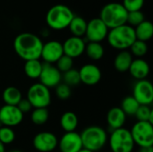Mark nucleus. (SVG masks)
Wrapping results in <instances>:
<instances>
[{
	"mask_svg": "<svg viewBox=\"0 0 153 152\" xmlns=\"http://www.w3.org/2000/svg\"><path fill=\"white\" fill-rule=\"evenodd\" d=\"M56 67L59 70V72L61 73H64L69 70H71L73 68V65H74V59L64 55L62 56L58 61L56 63Z\"/></svg>",
	"mask_w": 153,
	"mask_h": 152,
	"instance_id": "obj_34",
	"label": "nucleus"
},
{
	"mask_svg": "<svg viewBox=\"0 0 153 152\" xmlns=\"http://www.w3.org/2000/svg\"><path fill=\"white\" fill-rule=\"evenodd\" d=\"M136 39L147 42L153 36V24L150 21H143L134 28Z\"/></svg>",
	"mask_w": 153,
	"mask_h": 152,
	"instance_id": "obj_22",
	"label": "nucleus"
},
{
	"mask_svg": "<svg viewBox=\"0 0 153 152\" xmlns=\"http://www.w3.org/2000/svg\"><path fill=\"white\" fill-rule=\"evenodd\" d=\"M134 116L137 121L140 122H149L153 125V110L151 106L140 105Z\"/></svg>",
	"mask_w": 153,
	"mask_h": 152,
	"instance_id": "obj_29",
	"label": "nucleus"
},
{
	"mask_svg": "<svg viewBox=\"0 0 153 152\" xmlns=\"http://www.w3.org/2000/svg\"><path fill=\"white\" fill-rule=\"evenodd\" d=\"M0 152H5V146L2 142H0Z\"/></svg>",
	"mask_w": 153,
	"mask_h": 152,
	"instance_id": "obj_39",
	"label": "nucleus"
},
{
	"mask_svg": "<svg viewBox=\"0 0 153 152\" xmlns=\"http://www.w3.org/2000/svg\"><path fill=\"white\" fill-rule=\"evenodd\" d=\"M64 56L63 45L57 40H50L46 43H43L40 58L43 60V63L47 64H56L58 59Z\"/></svg>",
	"mask_w": 153,
	"mask_h": 152,
	"instance_id": "obj_13",
	"label": "nucleus"
},
{
	"mask_svg": "<svg viewBox=\"0 0 153 152\" xmlns=\"http://www.w3.org/2000/svg\"><path fill=\"white\" fill-rule=\"evenodd\" d=\"M108 30V28L99 17L93 18L87 22V28L84 36L89 42L101 43V41L107 39Z\"/></svg>",
	"mask_w": 153,
	"mask_h": 152,
	"instance_id": "obj_9",
	"label": "nucleus"
},
{
	"mask_svg": "<svg viewBox=\"0 0 153 152\" xmlns=\"http://www.w3.org/2000/svg\"><path fill=\"white\" fill-rule=\"evenodd\" d=\"M34 108H47L51 103L50 90L40 82L33 83L27 91V98Z\"/></svg>",
	"mask_w": 153,
	"mask_h": 152,
	"instance_id": "obj_7",
	"label": "nucleus"
},
{
	"mask_svg": "<svg viewBox=\"0 0 153 152\" xmlns=\"http://www.w3.org/2000/svg\"><path fill=\"white\" fill-rule=\"evenodd\" d=\"M147 52H148L147 42L142 40L136 39L130 47V53L132 54V56H134L137 58H141L147 54Z\"/></svg>",
	"mask_w": 153,
	"mask_h": 152,
	"instance_id": "obj_31",
	"label": "nucleus"
},
{
	"mask_svg": "<svg viewBox=\"0 0 153 152\" xmlns=\"http://www.w3.org/2000/svg\"><path fill=\"white\" fill-rule=\"evenodd\" d=\"M107 39L108 44L119 51L127 50L136 40L134 28L124 24L108 30Z\"/></svg>",
	"mask_w": 153,
	"mask_h": 152,
	"instance_id": "obj_3",
	"label": "nucleus"
},
{
	"mask_svg": "<svg viewBox=\"0 0 153 152\" xmlns=\"http://www.w3.org/2000/svg\"><path fill=\"white\" fill-rule=\"evenodd\" d=\"M135 145L140 148L153 147V125L149 122L137 121L130 130Z\"/></svg>",
	"mask_w": 153,
	"mask_h": 152,
	"instance_id": "obj_8",
	"label": "nucleus"
},
{
	"mask_svg": "<svg viewBox=\"0 0 153 152\" xmlns=\"http://www.w3.org/2000/svg\"><path fill=\"white\" fill-rule=\"evenodd\" d=\"M55 89H56V95L59 99L65 100L71 97V94H72L71 87H69L65 83L61 82Z\"/></svg>",
	"mask_w": 153,
	"mask_h": 152,
	"instance_id": "obj_35",
	"label": "nucleus"
},
{
	"mask_svg": "<svg viewBox=\"0 0 153 152\" xmlns=\"http://www.w3.org/2000/svg\"><path fill=\"white\" fill-rule=\"evenodd\" d=\"M122 4L128 13L141 11L144 4V0H123Z\"/></svg>",
	"mask_w": 153,
	"mask_h": 152,
	"instance_id": "obj_36",
	"label": "nucleus"
},
{
	"mask_svg": "<svg viewBox=\"0 0 153 152\" xmlns=\"http://www.w3.org/2000/svg\"><path fill=\"white\" fill-rule=\"evenodd\" d=\"M134 60V57L130 51L122 50L115 56L114 59V67L119 73L128 72L129 67Z\"/></svg>",
	"mask_w": 153,
	"mask_h": 152,
	"instance_id": "obj_20",
	"label": "nucleus"
},
{
	"mask_svg": "<svg viewBox=\"0 0 153 152\" xmlns=\"http://www.w3.org/2000/svg\"><path fill=\"white\" fill-rule=\"evenodd\" d=\"M15 139V133L11 127L0 126V142L4 146L11 144Z\"/></svg>",
	"mask_w": 153,
	"mask_h": 152,
	"instance_id": "obj_32",
	"label": "nucleus"
},
{
	"mask_svg": "<svg viewBox=\"0 0 153 152\" xmlns=\"http://www.w3.org/2000/svg\"><path fill=\"white\" fill-rule=\"evenodd\" d=\"M57 146L61 152H79L83 149L81 135L75 131L65 133L58 141Z\"/></svg>",
	"mask_w": 153,
	"mask_h": 152,
	"instance_id": "obj_15",
	"label": "nucleus"
},
{
	"mask_svg": "<svg viewBox=\"0 0 153 152\" xmlns=\"http://www.w3.org/2000/svg\"><path fill=\"white\" fill-rule=\"evenodd\" d=\"M43 42L34 33L22 32L13 40V49L17 56L24 61L39 59Z\"/></svg>",
	"mask_w": 153,
	"mask_h": 152,
	"instance_id": "obj_1",
	"label": "nucleus"
},
{
	"mask_svg": "<svg viewBox=\"0 0 153 152\" xmlns=\"http://www.w3.org/2000/svg\"><path fill=\"white\" fill-rule=\"evenodd\" d=\"M49 117V112L47 108H34L30 115L31 122L36 125H45Z\"/></svg>",
	"mask_w": 153,
	"mask_h": 152,
	"instance_id": "obj_28",
	"label": "nucleus"
},
{
	"mask_svg": "<svg viewBox=\"0 0 153 152\" xmlns=\"http://www.w3.org/2000/svg\"><path fill=\"white\" fill-rule=\"evenodd\" d=\"M82 148L92 152L101 151L108 143V135L102 127L91 125L84 128L80 133Z\"/></svg>",
	"mask_w": 153,
	"mask_h": 152,
	"instance_id": "obj_2",
	"label": "nucleus"
},
{
	"mask_svg": "<svg viewBox=\"0 0 153 152\" xmlns=\"http://www.w3.org/2000/svg\"><path fill=\"white\" fill-rule=\"evenodd\" d=\"M23 120V114L16 106L4 105L0 108V126L14 127Z\"/></svg>",
	"mask_w": 153,
	"mask_h": 152,
	"instance_id": "obj_11",
	"label": "nucleus"
},
{
	"mask_svg": "<svg viewBox=\"0 0 153 152\" xmlns=\"http://www.w3.org/2000/svg\"><path fill=\"white\" fill-rule=\"evenodd\" d=\"M139 106V103L133 96H127L123 99L119 108L123 110L126 116H134Z\"/></svg>",
	"mask_w": 153,
	"mask_h": 152,
	"instance_id": "obj_27",
	"label": "nucleus"
},
{
	"mask_svg": "<svg viewBox=\"0 0 153 152\" xmlns=\"http://www.w3.org/2000/svg\"><path fill=\"white\" fill-rule=\"evenodd\" d=\"M39 82L49 90L56 88L62 82V73L56 65L43 63L42 71L39 77Z\"/></svg>",
	"mask_w": 153,
	"mask_h": 152,
	"instance_id": "obj_14",
	"label": "nucleus"
},
{
	"mask_svg": "<svg viewBox=\"0 0 153 152\" xmlns=\"http://www.w3.org/2000/svg\"><path fill=\"white\" fill-rule=\"evenodd\" d=\"M62 45L64 55L74 59L81 56L84 53L86 42L82 38L71 36L66 39Z\"/></svg>",
	"mask_w": 153,
	"mask_h": 152,
	"instance_id": "obj_16",
	"label": "nucleus"
},
{
	"mask_svg": "<svg viewBox=\"0 0 153 152\" xmlns=\"http://www.w3.org/2000/svg\"><path fill=\"white\" fill-rule=\"evenodd\" d=\"M2 99L4 102V105L17 106L20 100L22 99V95L19 89L13 86H10L4 90Z\"/></svg>",
	"mask_w": 153,
	"mask_h": 152,
	"instance_id": "obj_23",
	"label": "nucleus"
},
{
	"mask_svg": "<svg viewBox=\"0 0 153 152\" xmlns=\"http://www.w3.org/2000/svg\"><path fill=\"white\" fill-rule=\"evenodd\" d=\"M126 121V116L119 107L110 108L107 114V124L111 131L124 127Z\"/></svg>",
	"mask_w": 153,
	"mask_h": 152,
	"instance_id": "obj_19",
	"label": "nucleus"
},
{
	"mask_svg": "<svg viewBox=\"0 0 153 152\" xmlns=\"http://www.w3.org/2000/svg\"><path fill=\"white\" fill-rule=\"evenodd\" d=\"M128 12L120 3H108L105 4L100 13V19L106 24L108 30L126 24Z\"/></svg>",
	"mask_w": 153,
	"mask_h": 152,
	"instance_id": "obj_5",
	"label": "nucleus"
},
{
	"mask_svg": "<svg viewBox=\"0 0 153 152\" xmlns=\"http://www.w3.org/2000/svg\"><path fill=\"white\" fill-rule=\"evenodd\" d=\"M133 97L139 105L151 106L153 102L152 83L146 79L137 81L134 85Z\"/></svg>",
	"mask_w": 153,
	"mask_h": 152,
	"instance_id": "obj_10",
	"label": "nucleus"
},
{
	"mask_svg": "<svg viewBox=\"0 0 153 152\" xmlns=\"http://www.w3.org/2000/svg\"><path fill=\"white\" fill-rule=\"evenodd\" d=\"M62 81L69 87L78 85L81 82L79 71L72 68L71 70L62 73Z\"/></svg>",
	"mask_w": 153,
	"mask_h": 152,
	"instance_id": "obj_30",
	"label": "nucleus"
},
{
	"mask_svg": "<svg viewBox=\"0 0 153 152\" xmlns=\"http://www.w3.org/2000/svg\"><path fill=\"white\" fill-rule=\"evenodd\" d=\"M79 71L81 82L88 86H93L100 82L102 73L99 66L94 64H85Z\"/></svg>",
	"mask_w": 153,
	"mask_h": 152,
	"instance_id": "obj_17",
	"label": "nucleus"
},
{
	"mask_svg": "<svg viewBox=\"0 0 153 152\" xmlns=\"http://www.w3.org/2000/svg\"><path fill=\"white\" fill-rule=\"evenodd\" d=\"M9 152H22L21 151H19V150H13V151H11Z\"/></svg>",
	"mask_w": 153,
	"mask_h": 152,
	"instance_id": "obj_41",
	"label": "nucleus"
},
{
	"mask_svg": "<svg viewBox=\"0 0 153 152\" xmlns=\"http://www.w3.org/2000/svg\"><path fill=\"white\" fill-rule=\"evenodd\" d=\"M132 152H134V151H132Z\"/></svg>",
	"mask_w": 153,
	"mask_h": 152,
	"instance_id": "obj_43",
	"label": "nucleus"
},
{
	"mask_svg": "<svg viewBox=\"0 0 153 152\" xmlns=\"http://www.w3.org/2000/svg\"><path fill=\"white\" fill-rule=\"evenodd\" d=\"M74 16V12L67 5L58 4L53 5L48 11L46 14V22L50 29L62 30L68 28Z\"/></svg>",
	"mask_w": 153,
	"mask_h": 152,
	"instance_id": "obj_4",
	"label": "nucleus"
},
{
	"mask_svg": "<svg viewBox=\"0 0 153 152\" xmlns=\"http://www.w3.org/2000/svg\"><path fill=\"white\" fill-rule=\"evenodd\" d=\"M84 53L87 55V56L93 61H99L100 60L105 54L104 47L101 43L99 42H88L85 46Z\"/></svg>",
	"mask_w": 153,
	"mask_h": 152,
	"instance_id": "obj_26",
	"label": "nucleus"
},
{
	"mask_svg": "<svg viewBox=\"0 0 153 152\" xmlns=\"http://www.w3.org/2000/svg\"><path fill=\"white\" fill-rule=\"evenodd\" d=\"M128 72L135 80H144L150 73V65L146 60L143 58H136L133 60Z\"/></svg>",
	"mask_w": 153,
	"mask_h": 152,
	"instance_id": "obj_18",
	"label": "nucleus"
},
{
	"mask_svg": "<svg viewBox=\"0 0 153 152\" xmlns=\"http://www.w3.org/2000/svg\"><path fill=\"white\" fill-rule=\"evenodd\" d=\"M109 152H111V151H109Z\"/></svg>",
	"mask_w": 153,
	"mask_h": 152,
	"instance_id": "obj_44",
	"label": "nucleus"
},
{
	"mask_svg": "<svg viewBox=\"0 0 153 152\" xmlns=\"http://www.w3.org/2000/svg\"><path fill=\"white\" fill-rule=\"evenodd\" d=\"M32 143L39 152H51L57 147L58 139L51 132H40L34 136Z\"/></svg>",
	"mask_w": 153,
	"mask_h": 152,
	"instance_id": "obj_12",
	"label": "nucleus"
},
{
	"mask_svg": "<svg viewBox=\"0 0 153 152\" xmlns=\"http://www.w3.org/2000/svg\"><path fill=\"white\" fill-rule=\"evenodd\" d=\"M43 63L39 59L25 61L23 70L27 77L30 79H39L42 71Z\"/></svg>",
	"mask_w": 153,
	"mask_h": 152,
	"instance_id": "obj_25",
	"label": "nucleus"
},
{
	"mask_svg": "<svg viewBox=\"0 0 153 152\" xmlns=\"http://www.w3.org/2000/svg\"><path fill=\"white\" fill-rule=\"evenodd\" d=\"M79 120L75 113L72 111L65 112L60 117V125L65 133L74 132L78 126Z\"/></svg>",
	"mask_w": 153,
	"mask_h": 152,
	"instance_id": "obj_21",
	"label": "nucleus"
},
{
	"mask_svg": "<svg viewBox=\"0 0 153 152\" xmlns=\"http://www.w3.org/2000/svg\"><path fill=\"white\" fill-rule=\"evenodd\" d=\"M68 28L73 36L82 38L86 32L87 22L85 21L84 18L78 16V15H74V18L72 19Z\"/></svg>",
	"mask_w": 153,
	"mask_h": 152,
	"instance_id": "obj_24",
	"label": "nucleus"
},
{
	"mask_svg": "<svg viewBox=\"0 0 153 152\" xmlns=\"http://www.w3.org/2000/svg\"><path fill=\"white\" fill-rule=\"evenodd\" d=\"M79 152H92V151H87V150H85V149H82V150H81Z\"/></svg>",
	"mask_w": 153,
	"mask_h": 152,
	"instance_id": "obj_40",
	"label": "nucleus"
},
{
	"mask_svg": "<svg viewBox=\"0 0 153 152\" xmlns=\"http://www.w3.org/2000/svg\"><path fill=\"white\" fill-rule=\"evenodd\" d=\"M139 152H153V147L140 148V151Z\"/></svg>",
	"mask_w": 153,
	"mask_h": 152,
	"instance_id": "obj_38",
	"label": "nucleus"
},
{
	"mask_svg": "<svg viewBox=\"0 0 153 152\" xmlns=\"http://www.w3.org/2000/svg\"><path fill=\"white\" fill-rule=\"evenodd\" d=\"M108 142L111 152H132L135 146L130 130L125 127L111 131Z\"/></svg>",
	"mask_w": 153,
	"mask_h": 152,
	"instance_id": "obj_6",
	"label": "nucleus"
},
{
	"mask_svg": "<svg viewBox=\"0 0 153 152\" xmlns=\"http://www.w3.org/2000/svg\"><path fill=\"white\" fill-rule=\"evenodd\" d=\"M16 107L19 108V110H20L23 115H24L25 113L30 112V111L31 110V108H32L30 103L29 102V100H28L27 99H22Z\"/></svg>",
	"mask_w": 153,
	"mask_h": 152,
	"instance_id": "obj_37",
	"label": "nucleus"
},
{
	"mask_svg": "<svg viewBox=\"0 0 153 152\" xmlns=\"http://www.w3.org/2000/svg\"><path fill=\"white\" fill-rule=\"evenodd\" d=\"M143 21H145L144 14L141 11H135V12H129L127 13V19H126V24L130 25L133 28H135L140 23H142Z\"/></svg>",
	"mask_w": 153,
	"mask_h": 152,
	"instance_id": "obj_33",
	"label": "nucleus"
},
{
	"mask_svg": "<svg viewBox=\"0 0 153 152\" xmlns=\"http://www.w3.org/2000/svg\"><path fill=\"white\" fill-rule=\"evenodd\" d=\"M0 108H1V106H0Z\"/></svg>",
	"mask_w": 153,
	"mask_h": 152,
	"instance_id": "obj_42",
	"label": "nucleus"
}]
</instances>
